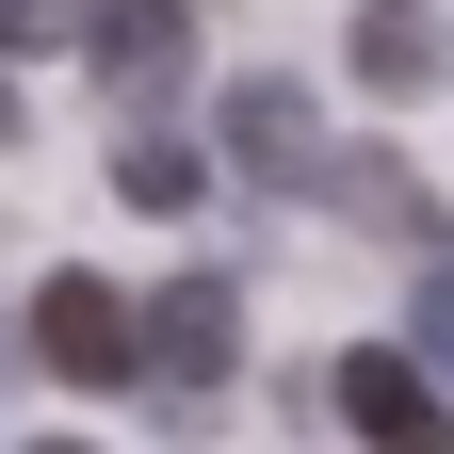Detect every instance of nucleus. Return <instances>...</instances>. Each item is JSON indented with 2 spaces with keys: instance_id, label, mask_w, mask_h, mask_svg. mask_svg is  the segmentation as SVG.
I'll list each match as a JSON object with an SVG mask.
<instances>
[{
  "instance_id": "nucleus-3",
  "label": "nucleus",
  "mask_w": 454,
  "mask_h": 454,
  "mask_svg": "<svg viewBox=\"0 0 454 454\" xmlns=\"http://www.w3.org/2000/svg\"><path fill=\"white\" fill-rule=\"evenodd\" d=\"M227 162H244L260 195L340 179V162H325V130H309V82H276V66H244V82H227Z\"/></svg>"
},
{
  "instance_id": "nucleus-8",
  "label": "nucleus",
  "mask_w": 454,
  "mask_h": 454,
  "mask_svg": "<svg viewBox=\"0 0 454 454\" xmlns=\"http://www.w3.org/2000/svg\"><path fill=\"white\" fill-rule=\"evenodd\" d=\"M406 340H422V357L454 373V260H422V293H406Z\"/></svg>"
},
{
  "instance_id": "nucleus-2",
  "label": "nucleus",
  "mask_w": 454,
  "mask_h": 454,
  "mask_svg": "<svg viewBox=\"0 0 454 454\" xmlns=\"http://www.w3.org/2000/svg\"><path fill=\"white\" fill-rule=\"evenodd\" d=\"M33 357L66 389H130L146 373V309H114L98 276H33Z\"/></svg>"
},
{
  "instance_id": "nucleus-4",
  "label": "nucleus",
  "mask_w": 454,
  "mask_h": 454,
  "mask_svg": "<svg viewBox=\"0 0 454 454\" xmlns=\"http://www.w3.org/2000/svg\"><path fill=\"white\" fill-rule=\"evenodd\" d=\"M227 357H244V293H227V276H162V309H146V373L179 389H227Z\"/></svg>"
},
{
  "instance_id": "nucleus-11",
  "label": "nucleus",
  "mask_w": 454,
  "mask_h": 454,
  "mask_svg": "<svg viewBox=\"0 0 454 454\" xmlns=\"http://www.w3.org/2000/svg\"><path fill=\"white\" fill-rule=\"evenodd\" d=\"M49 454H66V438H49Z\"/></svg>"
},
{
  "instance_id": "nucleus-5",
  "label": "nucleus",
  "mask_w": 454,
  "mask_h": 454,
  "mask_svg": "<svg viewBox=\"0 0 454 454\" xmlns=\"http://www.w3.org/2000/svg\"><path fill=\"white\" fill-rule=\"evenodd\" d=\"M82 49H98V82H114V98L146 114L162 82L195 66V0H98V17H82Z\"/></svg>"
},
{
  "instance_id": "nucleus-7",
  "label": "nucleus",
  "mask_w": 454,
  "mask_h": 454,
  "mask_svg": "<svg viewBox=\"0 0 454 454\" xmlns=\"http://www.w3.org/2000/svg\"><path fill=\"white\" fill-rule=\"evenodd\" d=\"M114 195H130V211H195V195H211V162H195L179 130H130V146H114Z\"/></svg>"
},
{
  "instance_id": "nucleus-9",
  "label": "nucleus",
  "mask_w": 454,
  "mask_h": 454,
  "mask_svg": "<svg viewBox=\"0 0 454 454\" xmlns=\"http://www.w3.org/2000/svg\"><path fill=\"white\" fill-rule=\"evenodd\" d=\"M82 17H66V0H0V49H66Z\"/></svg>"
},
{
  "instance_id": "nucleus-6",
  "label": "nucleus",
  "mask_w": 454,
  "mask_h": 454,
  "mask_svg": "<svg viewBox=\"0 0 454 454\" xmlns=\"http://www.w3.org/2000/svg\"><path fill=\"white\" fill-rule=\"evenodd\" d=\"M438 66H454L438 0H357V82H373V98H422Z\"/></svg>"
},
{
  "instance_id": "nucleus-10",
  "label": "nucleus",
  "mask_w": 454,
  "mask_h": 454,
  "mask_svg": "<svg viewBox=\"0 0 454 454\" xmlns=\"http://www.w3.org/2000/svg\"><path fill=\"white\" fill-rule=\"evenodd\" d=\"M0 130H17V82H0Z\"/></svg>"
},
{
  "instance_id": "nucleus-1",
  "label": "nucleus",
  "mask_w": 454,
  "mask_h": 454,
  "mask_svg": "<svg viewBox=\"0 0 454 454\" xmlns=\"http://www.w3.org/2000/svg\"><path fill=\"white\" fill-rule=\"evenodd\" d=\"M325 406L357 422L373 454H454V406H438V357H422V340H357V357L325 373Z\"/></svg>"
}]
</instances>
